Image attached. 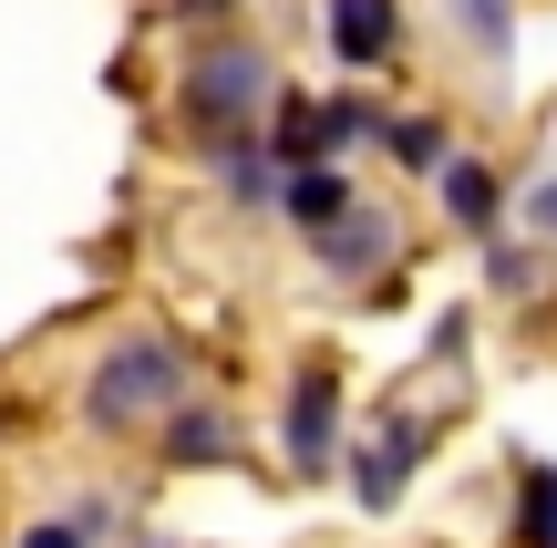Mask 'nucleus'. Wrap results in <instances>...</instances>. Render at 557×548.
Segmentation results:
<instances>
[{"instance_id":"f03ea898","label":"nucleus","mask_w":557,"mask_h":548,"mask_svg":"<svg viewBox=\"0 0 557 548\" xmlns=\"http://www.w3.org/2000/svg\"><path fill=\"white\" fill-rule=\"evenodd\" d=\"M278 446H289V466L299 476H320L341 455V404H331V363H310L289 383V425H278Z\"/></svg>"},{"instance_id":"7ed1b4c3","label":"nucleus","mask_w":557,"mask_h":548,"mask_svg":"<svg viewBox=\"0 0 557 548\" xmlns=\"http://www.w3.org/2000/svg\"><path fill=\"white\" fill-rule=\"evenodd\" d=\"M186 94H197V114L248 124V114H259V94H269V62H259V52H218V62L186 73Z\"/></svg>"},{"instance_id":"39448f33","label":"nucleus","mask_w":557,"mask_h":548,"mask_svg":"<svg viewBox=\"0 0 557 548\" xmlns=\"http://www.w3.org/2000/svg\"><path fill=\"white\" fill-rule=\"evenodd\" d=\"M413 455H423V425H403V414H393V435H372V446L351 455L361 508H393V497H403V476H413Z\"/></svg>"},{"instance_id":"6e6552de","label":"nucleus","mask_w":557,"mask_h":548,"mask_svg":"<svg viewBox=\"0 0 557 548\" xmlns=\"http://www.w3.org/2000/svg\"><path fill=\"white\" fill-rule=\"evenodd\" d=\"M165 455H176V466H227V455H238V435H227V414H176Z\"/></svg>"},{"instance_id":"9b49d317","label":"nucleus","mask_w":557,"mask_h":548,"mask_svg":"<svg viewBox=\"0 0 557 548\" xmlns=\"http://www.w3.org/2000/svg\"><path fill=\"white\" fill-rule=\"evenodd\" d=\"M227 197H238V207H269L278 186H269V166H259V156H227Z\"/></svg>"},{"instance_id":"1a4fd4ad","label":"nucleus","mask_w":557,"mask_h":548,"mask_svg":"<svg viewBox=\"0 0 557 548\" xmlns=\"http://www.w3.org/2000/svg\"><path fill=\"white\" fill-rule=\"evenodd\" d=\"M444 218H455V228H485V218H496V176H485L475 156L444 166Z\"/></svg>"},{"instance_id":"4468645a","label":"nucleus","mask_w":557,"mask_h":548,"mask_svg":"<svg viewBox=\"0 0 557 548\" xmlns=\"http://www.w3.org/2000/svg\"><path fill=\"white\" fill-rule=\"evenodd\" d=\"M21 548H83V517H73V528H32Z\"/></svg>"},{"instance_id":"423d86ee","label":"nucleus","mask_w":557,"mask_h":548,"mask_svg":"<svg viewBox=\"0 0 557 548\" xmlns=\"http://www.w3.org/2000/svg\"><path fill=\"white\" fill-rule=\"evenodd\" d=\"M278 207H289L299 228H331L341 207H351V186H341V176H331V166H320V156H299V176L278 186Z\"/></svg>"},{"instance_id":"0eeeda50","label":"nucleus","mask_w":557,"mask_h":548,"mask_svg":"<svg viewBox=\"0 0 557 548\" xmlns=\"http://www.w3.org/2000/svg\"><path fill=\"white\" fill-rule=\"evenodd\" d=\"M372 248H393V228H382L372 207H341V218H331V239H320V259L351 280V269H372Z\"/></svg>"},{"instance_id":"9d476101","label":"nucleus","mask_w":557,"mask_h":548,"mask_svg":"<svg viewBox=\"0 0 557 548\" xmlns=\"http://www.w3.org/2000/svg\"><path fill=\"white\" fill-rule=\"evenodd\" d=\"M517 548H557V466H527V517H517Z\"/></svg>"},{"instance_id":"f257e3e1","label":"nucleus","mask_w":557,"mask_h":548,"mask_svg":"<svg viewBox=\"0 0 557 548\" xmlns=\"http://www.w3.org/2000/svg\"><path fill=\"white\" fill-rule=\"evenodd\" d=\"M176 383H186V363L165 342H114L94 363V393H83V414H94L103 435H135V414H156V404H176Z\"/></svg>"},{"instance_id":"20e7f679","label":"nucleus","mask_w":557,"mask_h":548,"mask_svg":"<svg viewBox=\"0 0 557 548\" xmlns=\"http://www.w3.org/2000/svg\"><path fill=\"white\" fill-rule=\"evenodd\" d=\"M393 41H403V0H331V52L351 62V73L393 62Z\"/></svg>"},{"instance_id":"f8f14e48","label":"nucleus","mask_w":557,"mask_h":548,"mask_svg":"<svg viewBox=\"0 0 557 548\" xmlns=\"http://www.w3.org/2000/svg\"><path fill=\"white\" fill-rule=\"evenodd\" d=\"M465 21H475L485 52H506V0H465Z\"/></svg>"},{"instance_id":"ddd939ff","label":"nucleus","mask_w":557,"mask_h":548,"mask_svg":"<svg viewBox=\"0 0 557 548\" xmlns=\"http://www.w3.org/2000/svg\"><path fill=\"white\" fill-rule=\"evenodd\" d=\"M527 218H537V239H557V176L537 186V197H527Z\"/></svg>"}]
</instances>
